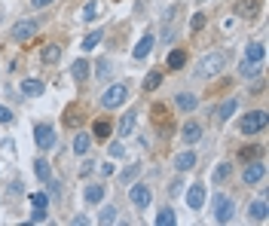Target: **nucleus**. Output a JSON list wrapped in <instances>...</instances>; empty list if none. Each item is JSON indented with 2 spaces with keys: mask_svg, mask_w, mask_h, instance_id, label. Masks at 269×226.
Listing matches in <instances>:
<instances>
[{
  "mask_svg": "<svg viewBox=\"0 0 269 226\" xmlns=\"http://www.w3.org/2000/svg\"><path fill=\"white\" fill-rule=\"evenodd\" d=\"M89 144H92V138H89V135H77V141H74V153H77V156H83V153L89 150Z\"/></svg>",
  "mask_w": 269,
  "mask_h": 226,
  "instance_id": "a878e982",
  "label": "nucleus"
},
{
  "mask_svg": "<svg viewBox=\"0 0 269 226\" xmlns=\"http://www.w3.org/2000/svg\"><path fill=\"white\" fill-rule=\"evenodd\" d=\"M239 156H242L245 162H254V159H260V156H263V147H260V144H254V147H245Z\"/></svg>",
  "mask_w": 269,
  "mask_h": 226,
  "instance_id": "393cba45",
  "label": "nucleus"
},
{
  "mask_svg": "<svg viewBox=\"0 0 269 226\" xmlns=\"http://www.w3.org/2000/svg\"><path fill=\"white\" fill-rule=\"evenodd\" d=\"M70 73H74V80H77V83H83V80L89 77V61H83V58H80V61H74Z\"/></svg>",
  "mask_w": 269,
  "mask_h": 226,
  "instance_id": "412c9836",
  "label": "nucleus"
},
{
  "mask_svg": "<svg viewBox=\"0 0 269 226\" xmlns=\"http://www.w3.org/2000/svg\"><path fill=\"white\" fill-rule=\"evenodd\" d=\"M34 141H37L40 150H52V147H55V129L46 125V122H40V125L34 129Z\"/></svg>",
  "mask_w": 269,
  "mask_h": 226,
  "instance_id": "39448f33",
  "label": "nucleus"
},
{
  "mask_svg": "<svg viewBox=\"0 0 269 226\" xmlns=\"http://www.w3.org/2000/svg\"><path fill=\"white\" fill-rule=\"evenodd\" d=\"M239 73H242L245 80H251V77H257V73H260V67H257L254 61H242V67H239Z\"/></svg>",
  "mask_w": 269,
  "mask_h": 226,
  "instance_id": "c85d7f7f",
  "label": "nucleus"
},
{
  "mask_svg": "<svg viewBox=\"0 0 269 226\" xmlns=\"http://www.w3.org/2000/svg\"><path fill=\"white\" fill-rule=\"evenodd\" d=\"M132 205H135V208H147V205H150V187L135 184V187H132Z\"/></svg>",
  "mask_w": 269,
  "mask_h": 226,
  "instance_id": "6e6552de",
  "label": "nucleus"
},
{
  "mask_svg": "<svg viewBox=\"0 0 269 226\" xmlns=\"http://www.w3.org/2000/svg\"><path fill=\"white\" fill-rule=\"evenodd\" d=\"M224 67H227V55H224V52H208V55L199 58L196 77H199V80H211V77H217Z\"/></svg>",
  "mask_w": 269,
  "mask_h": 226,
  "instance_id": "f257e3e1",
  "label": "nucleus"
},
{
  "mask_svg": "<svg viewBox=\"0 0 269 226\" xmlns=\"http://www.w3.org/2000/svg\"><path fill=\"white\" fill-rule=\"evenodd\" d=\"M175 104H178V110H184V113H190V110H196V104H199V98H196V95H187V92H184V95H178V98H175Z\"/></svg>",
  "mask_w": 269,
  "mask_h": 226,
  "instance_id": "dca6fc26",
  "label": "nucleus"
},
{
  "mask_svg": "<svg viewBox=\"0 0 269 226\" xmlns=\"http://www.w3.org/2000/svg\"><path fill=\"white\" fill-rule=\"evenodd\" d=\"M175 220H178V217H175V211H172V208H162V211L156 214V223H159V226H172Z\"/></svg>",
  "mask_w": 269,
  "mask_h": 226,
  "instance_id": "cd10ccee",
  "label": "nucleus"
},
{
  "mask_svg": "<svg viewBox=\"0 0 269 226\" xmlns=\"http://www.w3.org/2000/svg\"><path fill=\"white\" fill-rule=\"evenodd\" d=\"M49 3H52V0H31V6H34V9H40V6H49Z\"/></svg>",
  "mask_w": 269,
  "mask_h": 226,
  "instance_id": "c03bdc74",
  "label": "nucleus"
},
{
  "mask_svg": "<svg viewBox=\"0 0 269 226\" xmlns=\"http://www.w3.org/2000/svg\"><path fill=\"white\" fill-rule=\"evenodd\" d=\"M21 92L31 95V98H37V95H43V83H40V80H25V83H21Z\"/></svg>",
  "mask_w": 269,
  "mask_h": 226,
  "instance_id": "4be33fe9",
  "label": "nucleus"
},
{
  "mask_svg": "<svg viewBox=\"0 0 269 226\" xmlns=\"http://www.w3.org/2000/svg\"><path fill=\"white\" fill-rule=\"evenodd\" d=\"M95 73H98V77H107V73H110V64H107V61H98Z\"/></svg>",
  "mask_w": 269,
  "mask_h": 226,
  "instance_id": "79ce46f5",
  "label": "nucleus"
},
{
  "mask_svg": "<svg viewBox=\"0 0 269 226\" xmlns=\"http://www.w3.org/2000/svg\"><path fill=\"white\" fill-rule=\"evenodd\" d=\"M104 193H107L104 184H89V187H86V202H89V205H98V202L104 199Z\"/></svg>",
  "mask_w": 269,
  "mask_h": 226,
  "instance_id": "2eb2a0df",
  "label": "nucleus"
},
{
  "mask_svg": "<svg viewBox=\"0 0 269 226\" xmlns=\"http://www.w3.org/2000/svg\"><path fill=\"white\" fill-rule=\"evenodd\" d=\"M135 116H138V113H126V116L119 119V135H123V138L135 132Z\"/></svg>",
  "mask_w": 269,
  "mask_h": 226,
  "instance_id": "5701e85b",
  "label": "nucleus"
},
{
  "mask_svg": "<svg viewBox=\"0 0 269 226\" xmlns=\"http://www.w3.org/2000/svg\"><path fill=\"white\" fill-rule=\"evenodd\" d=\"M46 202H49L46 193H31V205H34V208H46Z\"/></svg>",
  "mask_w": 269,
  "mask_h": 226,
  "instance_id": "c9c22d12",
  "label": "nucleus"
},
{
  "mask_svg": "<svg viewBox=\"0 0 269 226\" xmlns=\"http://www.w3.org/2000/svg\"><path fill=\"white\" fill-rule=\"evenodd\" d=\"M202 202H205V187H202V184H193V187L187 190V205H190L193 211H199Z\"/></svg>",
  "mask_w": 269,
  "mask_h": 226,
  "instance_id": "1a4fd4ad",
  "label": "nucleus"
},
{
  "mask_svg": "<svg viewBox=\"0 0 269 226\" xmlns=\"http://www.w3.org/2000/svg\"><path fill=\"white\" fill-rule=\"evenodd\" d=\"M257 9H260V3H257V0H239V3H236V12H239L242 18H254V15H257Z\"/></svg>",
  "mask_w": 269,
  "mask_h": 226,
  "instance_id": "f8f14e48",
  "label": "nucleus"
},
{
  "mask_svg": "<svg viewBox=\"0 0 269 226\" xmlns=\"http://www.w3.org/2000/svg\"><path fill=\"white\" fill-rule=\"evenodd\" d=\"M193 165H196V153L187 150V153H178V156H175V168H178V171H190Z\"/></svg>",
  "mask_w": 269,
  "mask_h": 226,
  "instance_id": "4468645a",
  "label": "nucleus"
},
{
  "mask_svg": "<svg viewBox=\"0 0 269 226\" xmlns=\"http://www.w3.org/2000/svg\"><path fill=\"white\" fill-rule=\"evenodd\" d=\"M233 217V202L227 196H214V220L217 223H227Z\"/></svg>",
  "mask_w": 269,
  "mask_h": 226,
  "instance_id": "0eeeda50",
  "label": "nucleus"
},
{
  "mask_svg": "<svg viewBox=\"0 0 269 226\" xmlns=\"http://www.w3.org/2000/svg\"><path fill=\"white\" fill-rule=\"evenodd\" d=\"M233 174V165H227V162H221L217 168H214V181H227Z\"/></svg>",
  "mask_w": 269,
  "mask_h": 226,
  "instance_id": "f704fd0d",
  "label": "nucleus"
},
{
  "mask_svg": "<svg viewBox=\"0 0 269 226\" xmlns=\"http://www.w3.org/2000/svg\"><path fill=\"white\" fill-rule=\"evenodd\" d=\"M126 98H129V86H126V83H113V86H110V89L101 95V107L113 110V107L126 104Z\"/></svg>",
  "mask_w": 269,
  "mask_h": 226,
  "instance_id": "f03ea898",
  "label": "nucleus"
},
{
  "mask_svg": "<svg viewBox=\"0 0 269 226\" xmlns=\"http://www.w3.org/2000/svg\"><path fill=\"white\" fill-rule=\"evenodd\" d=\"M263 55H266L263 43H248V49H245V61H254V64H260V61H263Z\"/></svg>",
  "mask_w": 269,
  "mask_h": 226,
  "instance_id": "ddd939ff",
  "label": "nucleus"
},
{
  "mask_svg": "<svg viewBox=\"0 0 269 226\" xmlns=\"http://www.w3.org/2000/svg\"><path fill=\"white\" fill-rule=\"evenodd\" d=\"M153 43H156V37H153V34H144V37L138 40V46H135V52H132V55H135L138 61H141V58H147V55H150V49H153Z\"/></svg>",
  "mask_w": 269,
  "mask_h": 226,
  "instance_id": "9d476101",
  "label": "nucleus"
},
{
  "mask_svg": "<svg viewBox=\"0 0 269 226\" xmlns=\"http://www.w3.org/2000/svg\"><path fill=\"white\" fill-rule=\"evenodd\" d=\"M31 220H34V223H43V220H46V208H34Z\"/></svg>",
  "mask_w": 269,
  "mask_h": 226,
  "instance_id": "a19ab883",
  "label": "nucleus"
},
{
  "mask_svg": "<svg viewBox=\"0 0 269 226\" xmlns=\"http://www.w3.org/2000/svg\"><path fill=\"white\" fill-rule=\"evenodd\" d=\"M153 113H156V116H153V119H156V125H159L162 132H168V122H165V107H162V104H156V107H153Z\"/></svg>",
  "mask_w": 269,
  "mask_h": 226,
  "instance_id": "7c9ffc66",
  "label": "nucleus"
},
{
  "mask_svg": "<svg viewBox=\"0 0 269 226\" xmlns=\"http://www.w3.org/2000/svg\"><path fill=\"white\" fill-rule=\"evenodd\" d=\"M34 171H37L40 181H49V162H46V159H37V162H34Z\"/></svg>",
  "mask_w": 269,
  "mask_h": 226,
  "instance_id": "2f4dec72",
  "label": "nucleus"
},
{
  "mask_svg": "<svg viewBox=\"0 0 269 226\" xmlns=\"http://www.w3.org/2000/svg\"><path fill=\"white\" fill-rule=\"evenodd\" d=\"M269 122L266 110H254V113H248V116H242V132L245 135H257V132H263Z\"/></svg>",
  "mask_w": 269,
  "mask_h": 226,
  "instance_id": "7ed1b4c3",
  "label": "nucleus"
},
{
  "mask_svg": "<svg viewBox=\"0 0 269 226\" xmlns=\"http://www.w3.org/2000/svg\"><path fill=\"white\" fill-rule=\"evenodd\" d=\"M263 178H266V165H263V162H257V159H254V162H248V165H245V171H242V181H245V184H260Z\"/></svg>",
  "mask_w": 269,
  "mask_h": 226,
  "instance_id": "423d86ee",
  "label": "nucleus"
},
{
  "mask_svg": "<svg viewBox=\"0 0 269 226\" xmlns=\"http://www.w3.org/2000/svg\"><path fill=\"white\" fill-rule=\"evenodd\" d=\"M159 83H162V77H159V73H156V70H153V73H147V77H144V89H147V92H153V89H156V86H159Z\"/></svg>",
  "mask_w": 269,
  "mask_h": 226,
  "instance_id": "72a5a7b5",
  "label": "nucleus"
},
{
  "mask_svg": "<svg viewBox=\"0 0 269 226\" xmlns=\"http://www.w3.org/2000/svg\"><path fill=\"white\" fill-rule=\"evenodd\" d=\"M236 107H239V101L236 98H230V101H224L221 107H217V122H227L233 113H236Z\"/></svg>",
  "mask_w": 269,
  "mask_h": 226,
  "instance_id": "f3484780",
  "label": "nucleus"
},
{
  "mask_svg": "<svg viewBox=\"0 0 269 226\" xmlns=\"http://www.w3.org/2000/svg\"><path fill=\"white\" fill-rule=\"evenodd\" d=\"M190 28H193V31H202V28H205V15H202V12H196V15L190 18Z\"/></svg>",
  "mask_w": 269,
  "mask_h": 226,
  "instance_id": "e433bc0d",
  "label": "nucleus"
},
{
  "mask_svg": "<svg viewBox=\"0 0 269 226\" xmlns=\"http://www.w3.org/2000/svg\"><path fill=\"white\" fill-rule=\"evenodd\" d=\"M12 119H15V116H12V110H9V107H3V104H0V122H3V125H9V122H12Z\"/></svg>",
  "mask_w": 269,
  "mask_h": 226,
  "instance_id": "ea45409f",
  "label": "nucleus"
},
{
  "mask_svg": "<svg viewBox=\"0 0 269 226\" xmlns=\"http://www.w3.org/2000/svg\"><path fill=\"white\" fill-rule=\"evenodd\" d=\"M98 12H101V3H98V0H89V3L83 6V21H95Z\"/></svg>",
  "mask_w": 269,
  "mask_h": 226,
  "instance_id": "6ab92c4d",
  "label": "nucleus"
},
{
  "mask_svg": "<svg viewBox=\"0 0 269 226\" xmlns=\"http://www.w3.org/2000/svg\"><path fill=\"white\" fill-rule=\"evenodd\" d=\"M113 220H116V208H110V205H107V208L101 211V223H113Z\"/></svg>",
  "mask_w": 269,
  "mask_h": 226,
  "instance_id": "58836bf2",
  "label": "nucleus"
},
{
  "mask_svg": "<svg viewBox=\"0 0 269 226\" xmlns=\"http://www.w3.org/2000/svg\"><path fill=\"white\" fill-rule=\"evenodd\" d=\"M110 156H123V144H113L110 147Z\"/></svg>",
  "mask_w": 269,
  "mask_h": 226,
  "instance_id": "37998d69",
  "label": "nucleus"
},
{
  "mask_svg": "<svg viewBox=\"0 0 269 226\" xmlns=\"http://www.w3.org/2000/svg\"><path fill=\"white\" fill-rule=\"evenodd\" d=\"M58 58H61V49H58L55 43H46V46L40 49V61H43V64H55Z\"/></svg>",
  "mask_w": 269,
  "mask_h": 226,
  "instance_id": "9b49d317",
  "label": "nucleus"
},
{
  "mask_svg": "<svg viewBox=\"0 0 269 226\" xmlns=\"http://www.w3.org/2000/svg\"><path fill=\"white\" fill-rule=\"evenodd\" d=\"M34 34H37V18H21V21L12 24V40L15 43H28Z\"/></svg>",
  "mask_w": 269,
  "mask_h": 226,
  "instance_id": "20e7f679",
  "label": "nucleus"
},
{
  "mask_svg": "<svg viewBox=\"0 0 269 226\" xmlns=\"http://www.w3.org/2000/svg\"><path fill=\"white\" fill-rule=\"evenodd\" d=\"M251 217H254L257 223H266V202H254V205H251Z\"/></svg>",
  "mask_w": 269,
  "mask_h": 226,
  "instance_id": "bb28decb",
  "label": "nucleus"
},
{
  "mask_svg": "<svg viewBox=\"0 0 269 226\" xmlns=\"http://www.w3.org/2000/svg\"><path fill=\"white\" fill-rule=\"evenodd\" d=\"M138 171H141V165H129V168H123V171H119V181H123V184H132V181L138 178Z\"/></svg>",
  "mask_w": 269,
  "mask_h": 226,
  "instance_id": "c756f323",
  "label": "nucleus"
},
{
  "mask_svg": "<svg viewBox=\"0 0 269 226\" xmlns=\"http://www.w3.org/2000/svg\"><path fill=\"white\" fill-rule=\"evenodd\" d=\"M80 119H83V116L77 113V107H67V116H64V122H67V125H77Z\"/></svg>",
  "mask_w": 269,
  "mask_h": 226,
  "instance_id": "4c0bfd02",
  "label": "nucleus"
},
{
  "mask_svg": "<svg viewBox=\"0 0 269 226\" xmlns=\"http://www.w3.org/2000/svg\"><path fill=\"white\" fill-rule=\"evenodd\" d=\"M199 138H202V125H199V122H187V125H184V141H187V144H196Z\"/></svg>",
  "mask_w": 269,
  "mask_h": 226,
  "instance_id": "a211bd4d",
  "label": "nucleus"
},
{
  "mask_svg": "<svg viewBox=\"0 0 269 226\" xmlns=\"http://www.w3.org/2000/svg\"><path fill=\"white\" fill-rule=\"evenodd\" d=\"M92 135H95V138H101V141H104V138H110V122H107V119H98V122L92 125Z\"/></svg>",
  "mask_w": 269,
  "mask_h": 226,
  "instance_id": "b1692460",
  "label": "nucleus"
},
{
  "mask_svg": "<svg viewBox=\"0 0 269 226\" xmlns=\"http://www.w3.org/2000/svg\"><path fill=\"white\" fill-rule=\"evenodd\" d=\"M101 37H104V34H101V31H92V34H89V37H86V40H83V49H95V46H98V43H101Z\"/></svg>",
  "mask_w": 269,
  "mask_h": 226,
  "instance_id": "473e14b6",
  "label": "nucleus"
},
{
  "mask_svg": "<svg viewBox=\"0 0 269 226\" xmlns=\"http://www.w3.org/2000/svg\"><path fill=\"white\" fill-rule=\"evenodd\" d=\"M184 64H187V52L172 49V52H168V67H172V70H178V67H184Z\"/></svg>",
  "mask_w": 269,
  "mask_h": 226,
  "instance_id": "aec40b11",
  "label": "nucleus"
}]
</instances>
